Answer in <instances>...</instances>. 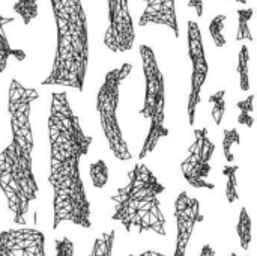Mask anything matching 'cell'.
<instances>
[{
	"instance_id": "3",
	"label": "cell",
	"mask_w": 257,
	"mask_h": 256,
	"mask_svg": "<svg viewBox=\"0 0 257 256\" xmlns=\"http://www.w3.org/2000/svg\"><path fill=\"white\" fill-rule=\"evenodd\" d=\"M164 192L166 187L157 175L146 164L136 163L128 172V183L110 198L114 204L111 220L119 222L126 232L152 231L166 237V217L160 201Z\"/></svg>"
},
{
	"instance_id": "11",
	"label": "cell",
	"mask_w": 257,
	"mask_h": 256,
	"mask_svg": "<svg viewBox=\"0 0 257 256\" xmlns=\"http://www.w3.org/2000/svg\"><path fill=\"white\" fill-rule=\"evenodd\" d=\"M241 143V134L238 131V128H224L223 130V152L224 157L229 163H233L235 160V151L238 149Z\"/></svg>"
},
{
	"instance_id": "8",
	"label": "cell",
	"mask_w": 257,
	"mask_h": 256,
	"mask_svg": "<svg viewBox=\"0 0 257 256\" xmlns=\"http://www.w3.org/2000/svg\"><path fill=\"white\" fill-rule=\"evenodd\" d=\"M0 256H47L45 237L33 228L2 231Z\"/></svg>"
},
{
	"instance_id": "7",
	"label": "cell",
	"mask_w": 257,
	"mask_h": 256,
	"mask_svg": "<svg viewBox=\"0 0 257 256\" xmlns=\"http://www.w3.org/2000/svg\"><path fill=\"white\" fill-rule=\"evenodd\" d=\"M175 219L178 232L173 256H185L188 243L194 232V226L203 222L199 199L191 198L187 192H181L175 201Z\"/></svg>"
},
{
	"instance_id": "18",
	"label": "cell",
	"mask_w": 257,
	"mask_h": 256,
	"mask_svg": "<svg viewBox=\"0 0 257 256\" xmlns=\"http://www.w3.org/2000/svg\"><path fill=\"white\" fill-rule=\"evenodd\" d=\"M238 17H239V27H238L236 39L238 41H242V39L253 41V36H251L250 27H248V21L253 17V9L251 8H248V9H239L238 11Z\"/></svg>"
},
{
	"instance_id": "9",
	"label": "cell",
	"mask_w": 257,
	"mask_h": 256,
	"mask_svg": "<svg viewBox=\"0 0 257 256\" xmlns=\"http://www.w3.org/2000/svg\"><path fill=\"white\" fill-rule=\"evenodd\" d=\"M239 170V166L236 164H226L221 170V174L227 178L226 184V199L232 205L239 201V193H238V178L236 174Z\"/></svg>"
},
{
	"instance_id": "19",
	"label": "cell",
	"mask_w": 257,
	"mask_h": 256,
	"mask_svg": "<svg viewBox=\"0 0 257 256\" xmlns=\"http://www.w3.org/2000/svg\"><path fill=\"white\" fill-rule=\"evenodd\" d=\"M224 21H226V15H217L209 24V32H211V36H212L217 47H224L226 45V38L223 36Z\"/></svg>"
},
{
	"instance_id": "20",
	"label": "cell",
	"mask_w": 257,
	"mask_h": 256,
	"mask_svg": "<svg viewBox=\"0 0 257 256\" xmlns=\"http://www.w3.org/2000/svg\"><path fill=\"white\" fill-rule=\"evenodd\" d=\"M56 247V256H74V243L68 237L57 238L54 241Z\"/></svg>"
},
{
	"instance_id": "5",
	"label": "cell",
	"mask_w": 257,
	"mask_h": 256,
	"mask_svg": "<svg viewBox=\"0 0 257 256\" xmlns=\"http://www.w3.org/2000/svg\"><path fill=\"white\" fill-rule=\"evenodd\" d=\"M131 69H133L131 63H123L120 68H114L108 71L96 95V112H98L102 133L107 139L110 151L120 161H128L133 158V154L123 137L117 118V109L120 101V84L130 75Z\"/></svg>"
},
{
	"instance_id": "12",
	"label": "cell",
	"mask_w": 257,
	"mask_h": 256,
	"mask_svg": "<svg viewBox=\"0 0 257 256\" xmlns=\"http://www.w3.org/2000/svg\"><path fill=\"white\" fill-rule=\"evenodd\" d=\"M114 229L108 232H101L93 243L92 252L89 256H111L113 255V246H114Z\"/></svg>"
},
{
	"instance_id": "16",
	"label": "cell",
	"mask_w": 257,
	"mask_h": 256,
	"mask_svg": "<svg viewBox=\"0 0 257 256\" xmlns=\"http://www.w3.org/2000/svg\"><path fill=\"white\" fill-rule=\"evenodd\" d=\"M248 47L242 45L241 53H239V62H238V74H239V86L241 91L247 92L250 91V80H248Z\"/></svg>"
},
{
	"instance_id": "24",
	"label": "cell",
	"mask_w": 257,
	"mask_h": 256,
	"mask_svg": "<svg viewBox=\"0 0 257 256\" xmlns=\"http://www.w3.org/2000/svg\"><path fill=\"white\" fill-rule=\"evenodd\" d=\"M230 256H239V255H238L236 252H232V253H230ZM245 256H248V255H245Z\"/></svg>"
},
{
	"instance_id": "10",
	"label": "cell",
	"mask_w": 257,
	"mask_h": 256,
	"mask_svg": "<svg viewBox=\"0 0 257 256\" xmlns=\"http://www.w3.org/2000/svg\"><path fill=\"white\" fill-rule=\"evenodd\" d=\"M236 232H238V237H239L241 249L244 252H247L248 247H250V243H251V219H250V214H248L245 207H242L241 211H239Z\"/></svg>"
},
{
	"instance_id": "2",
	"label": "cell",
	"mask_w": 257,
	"mask_h": 256,
	"mask_svg": "<svg viewBox=\"0 0 257 256\" xmlns=\"http://www.w3.org/2000/svg\"><path fill=\"white\" fill-rule=\"evenodd\" d=\"M36 100V89L24 88L17 78L11 80L8 98L11 142L0 152V190L17 225H26L29 207L39 192L33 174L35 142L30 124V109Z\"/></svg>"
},
{
	"instance_id": "21",
	"label": "cell",
	"mask_w": 257,
	"mask_h": 256,
	"mask_svg": "<svg viewBox=\"0 0 257 256\" xmlns=\"http://www.w3.org/2000/svg\"><path fill=\"white\" fill-rule=\"evenodd\" d=\"M199 256H215V250H214V247H212V246H209V244H205V246L202 247V250H200V255Z\"/></svg>"
},
{
	"instance_id": "23",
	"label": "cell",
	"mask_w": 257,
	"mask_h": 256,
	"mask_svg": "<svg viewBox=\"0 0 257 256\" xmlns=\"http://www.w3.org/2000/svg\"><path fill=\"white\" fill-rule=\"evenodd\" d=\"M236 2H239V3H242V5H245V3H247V0H236Z\"/></svg>"
},
{
	"instance_id": "1",
	"label": "cell",
	"mask_w": 257,
	"mask_h": 256,
	"mask_svg": "<svg viewBox=\"0 0 257 256\" xmlns=\"http://www.w3.org/2000/svg\"><path fill=\"white\" fill-rule=\"evenodd\" d=\"M50 175L53 190V229L69 222L89 229L90 202L81 178L80 161L89 154L92 136L86 134L80 118L71 109L66 92H53L48 113Z\"/></svg>"
},
{
	"instance_id": "6",
	"label": "cell",
	"mask_w": 257,
	"mask_h": 256,
	"mask_svg": "<svg viewBox=\"0 0 257 256\" xmlns=\"http://www.w3.org/2000/svg\"><path fill=\"white\" fill-rule=\"evenodd\" d=\"M215 152V143L209 139L208 128L194 130V142L188 148L187 157L181 163L184 180L194 189L214 190L215 184L209 181L211 158Z\"/></svg>"
},
{
	"instance_id": "15",
	"label": "cell",
	"mask_w": 257,
	"mask_h": 256,
	"mask_svg": "<svg viewBox=\"0 0 257 256\" xmlns=\"http://www.w3.org/2000/svg\"><path fill=\"white\" fill-rule=\"evenodd\" d=\"M236 107L239 109L238 122L241 125H245L248 128H253V125H254V118H253V112H254V95H250L245 100L238 101L236 103Z\"/></svg>"
},
{
	"instance_id": "4",
	"label": "cell",
	"mask_w": 257,
	"mask_h": 256,
	"mask_svg": "<svg viewBox=\"0 0 257 256\" xmlns=\"http://www.w3.org/2000/svg\"><path fill=\"white\" fill-rule=\"evenodd\" d=\"M140 56L143 60L145 72V101L139 115L149 121V130L145 137L143 146L139 152V160L149 157L160 140L169 137L170 130L166 125V84L164 75L158 66L154 50L149 45H140Z\"/></svg>"
},
{
	"instance_id": "13",
	"label": "cell",
	"mask_w": 257,
	"mask_h": 256,
	"mask_svg": "<svg viewBox=\"0 0 257 256\" xmlns=\"http://www.w3.org/2000/svg\"><path fill=\"white\" fill-rule=\"evenodd\" d=\"M89 175L95 189H104L108 183V166L104 160H96L89 166Z\"/></svg>"
},
{
	"instance_id": "22",
	"label": "cell",
	"mask_w": 257,
	"mask_h": 256,
	"mask_svg": "<svg viewBox=\"0 0 257 256\" xmlns=\"http://www.w3.org/2000/svg\"><path fill=\"white\" fill-rule=\"evenodd\" d=\"M130 256H167V255H164V253H161V252H155V250H146V252H143V253H140V255H130Z\"/></svg>"
},
{
	"instance_id": "17",
	"label": "cell",
	"mask_w": 257,
	"mask_h": 256,
	"mask_svg": "<svg viewBox=\"0 0 257 256\" xmlns=\"http://www.w3.org/2000/svg\"><path fill=\"white\" fill-rule=\"evenodd\" d=\"M14 11L21 15L24 24H29L38 15V0H18L14 5Z\"/></svg>"
},
{
	"instance_id": "14",
	"label": "cell",
	"mask_w": 257,
	"mask_h": 256,
	"mask_svg": "<svg viewBox=\"0 0 257 256\" xmlns=\"http://www.w3.org/2000/svg\"><path fill=\"white\" fill-rule=\"evenodd\" d=\"M226 91H217L215 94L209 95V104H211V115L214 118V122L217 127L221 125L224 112H226V101H224Z\"/></svg>"
}]
</instances>
